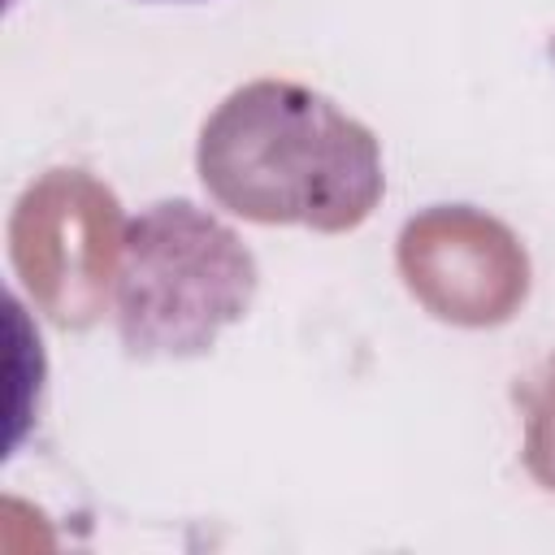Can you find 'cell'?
<instances>
[{"label": "cell", "mask_w": 555, "mask_h": 555, "mask_svg": "<svg viewBox=\"0 0 555 555\" xmlns=\"http://www.w3.org/2000/svg\"><path fill=\"white\" fill-rule=\"evenodd\" d=\"M199 178L251 221L356 225L382 195L373 134L325 95L291 82L234 91L199 139Z\"/></svg>", "instance_id": "6da1fadb"}]
</instances>
